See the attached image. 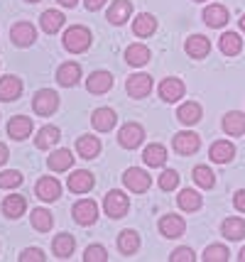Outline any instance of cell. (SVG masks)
Instances as JSON below:
<instances>
[{"mask_svg":"<svg viewBox=\"0 0 245 262\" xmlns=\"http://www.w3.org/2000/svg\"><path fill=\"white\" fill-rule=\"evenodd\" d=\"M64 47L69 49L71 54H81L91 47V32L83 25H74L64 32Z\"/></svg>","mask_w":245,"mask_h":262,"instance_id":"1","label":"cell"},{"mask_svg":"<svg viewBox=\"0 0 245 262\" xmlns=\"http://www.w3.org/2000/svg\"><path fill=\"white\" fill-rule=\"evenodd\" d=\"M123 184L128 186L130 191H135V194H142V191H147L152 184V177L147 174L145 169L140 167H130L125 174H123Z\"/></svg>","mask_w":245,"mask_h":262,"instance_id":"2","label":"cell"},{"mask_svg":"<svg viewBox=\"0 0 245 262\" xmlns=\"http://www.w3.org/2000/svg\"><path fill=\"white\" fill-rule=\"evenodd\" d=\"M103 208H105V213L110 218H123L125 213H128V208H130V201H128V196L123 194V191H108L103 199Z\"/></svg>","mask_w":245,"mask_h":262,"instance_id":"3","label":"cell"},{"mask_svg":"<svg viewBox=\"0 0 245 262\" xmlns=\"http://www.w3.org/2000/svg\"><path fill=\"white\" fill-rule=\"evenodd\" d=\"M142 140H145V130L138 123H128V125L120 127V133H118V142H120V147H125V149L140 147Z\"/></svg>","mask_w":245,"mask_h":262,"instance_id":"4","label":"cell"},{"mask_svg":"<svg viewBox=\"0 0 245 262\" xmlns=\"http://www.w3.org/2000/svg\"><path fill=\"white\" fill-rule=\"evenodd\" d=\"M32 108H35L37 115H52L59 108V96L54 91H49V89H42V91L35 93Z\"/></svg>","mask_w":245,"mask_h":262,"instance_id":"5","label":"cell"},{"mask_svg":"<svg viewBox=\"0 0 245 262\" xmlns=\"http://www.w3.org/2000/svg\"><path fill=\"white\" fill-rule=\"evenodd\" d=\"M125 91H128V96H132V98H145V96H150L152 76L150 74H132V76H128V81H125Z\"/></svg>","mask_w":245,"mask_h":262,"instance_id":"6","label":"cell"},{"mask_svg":"<svg viewBox=\"0 0 245 262\" xmlns=\"http://www.w3.org/2000/svg\"><path fill=\"white\" fill-rule=\"evenodd\" d=\"M71 213H74V221L79 226H94L96 218H98V206L91 199H83V201H79V204L74 206Z\"/></svg>","mask_w":245,"mask_h":262,"instance_id":"7","label":"cell"},{"mask_svg":"<svg viewBox=\"0 0 245 262\" xmlns=\"http://www.w3.org/2000/svg\"><path fill=\"white\" fill-rule=\"evenodd\" d=\"M184 228H187V223H184L182 216L167 213V216L160 218V233H162L164 238H179L184 233Z\"/></svg>","mask_w":245,"mask_h":262,"instance_id":"8","label":"cell"},{"mask_svg":"<svg viewBox=\"0 0 245 262\" xmlns=\"http://www.w3.org/2000/svg\"><path fill=\"white\" fill-rule=\"evenodd\" d=\"M184 81L182 79H164L162 83H160V98L162 101H167V103H174V101H179L182 96H184Z\"/></svg>","mask_w":245,"mask_h":262,"instance_id":"9","label":"cell"},{"mask_svg":"<svg viewBox=\"0 0 245 262\" xmlns=\"http://www.w3.org/2000/svg\"><path fill=\"white\" fill-rule=\"evenodd\" d=\"M37 191V199H42V201H57L59 196H61V186L54 177H42L35 186Z\"/></svg>","mask_w":245,"mask_h":262,"instance_id":"10","label":"cell"},{"mask_svg":"<svg viewBox=\"0 0 245 262\" xmlns=\"http://www.w3.org/2000/svg\"><path fill=\"white\" fill-rule=\"evenodd\" d=\"M10 39L15 42L17 47H30L35 45L37 39V30L32 27L30 23H17L15 27L10 30Z\"/></svg>","mask_w":245,"mask_h":262,"instance_id":"11","label":"cell"},{"mask_svg":"<svg viewBox=\"0 0 245 262\" xmlns=\"http://www.w3.org/2000/svg\"><path fill=\"white\" fill-rule=\"evenodd\" d=\"M20 93H23V81L17 79V76H3L0 79V101L10 103V101H17L20 98Z\"/></svg>","mask_w":245,"mask_h":262,"instance_id":"12","label":"cell"},{"mask_svg":"<svg viewBox=\"0 0 245 262\" xmlns=\"http://www.w3.org/2000/svg\"><path fill=\"white\" fill-rule=\"evenodd\" d=\"M86 89H88V93H96V96L108 93L113 89V76L108 71H94L88 76V81H86Z\"/></svg>","mask_w":245,"mask_h":262,"instance_id":"13","label":"cell"},{"mask_svg":"<svg viewBox=\"0 0 245 262\" xmlns=\"http://www.w3.org/2000/svg\"><path fill=\"white\" fill-rule=\"evenodd\" d=\"M30 133H32V118H27V115H15L8 123V135L12 140H27Z\"/></svg>","mask_w":245,"mask_h":262,"instance_id":"14","label":"cell"},{"mask_svg":"<svg viewBox=\"0 0 245 262\" xmlns=\"http://www.w3.org/2000/svg\"><path fill=\"white\" fill-rule=\"evenodd\" d=\"M69 191H74V194H86V191H91L94 189V174L91 171H83V169H79V171H74L69 177Z\"/></svg>","mask_w":245,"mask_h":262,"instance_id":"15","label":"cell"},{"mask_svg":"<svg viewBox=\"0 0 245 262\" xmlns=\"http://www.w3.org/2000/svg\"><path fill=\"white\" fill-rule=\"evenodd\" d=\"M79 79H81V67L76 64V61H66V64H61L57 71V81L59 86H76L79 83Z\"/></svg>","mask_w":245,"mask_h":262,"instance_id":"16","label":"cell"},{"mask_svg":"<svg viewBox=\"0 0 245 262\" xmlns=\"http://www.w3.org/2000/svg\"><path fill=\"white\" fill-rule=\"evenodd\" d=\"M201 147V140L196 133H176L174 135V149L179 155H194Z\"/></svg>","mask_w":245,"mask_h":262,"instance_id":"17","label":"cell"},{"mask_svg":"<svg viewBox=\"0 0 245 262\" xmlns=\"http://www.w3.org/2000/svg\"><path fill=\"white\" fill-rule=\"evenodd\" d=\"M116 111H110V108H98V111H94V115H91V123H94V127L98 130V133H108V130H113L116 127Z\"/></svg>","mask_w":245,"mask_h":262,"instance_id":"18","label":"cell"},{"mask_svg":"<svg viewBox=\"0 0 245 262\" xmlns=\"http://www.w3.org/2000/svg\"><path fill=\"white\" fill-rule=\"evenodd\" d=\"M130 12H132V3H130V0H116V3L108 8V23L110 25L128 23Z\"/></svg>","mask_w":245,"mask_h":262,"instance_id":"19","label":"cell"},{"mask_svg":"<svg viewBox=\"0 0 245 262\" xmlns=\"http://www.w3.org/2000/svg\"><path fill=\"white\" fill-rule=\"evenodd\" d=\"M209 157L216 162V164H226V162H231L235 157V147L231 142H226V140H218V142L211 145Z\"/></svg>","mask_w":245,"mask_h":262,"instance_id":"20","label":"cell"},{"mask_svg":"<svg viewBox=\"0 0 245 262\" xmlns=\"http://www.w3.org/2000/svg\"><path fill=\"white\" fill-rule=\"evenodd\" d=\"M76 152L81 155L83 160H94V157H98V152H101V142H98V137L81 135L79 140H76Z\"/></svg>","mask_w":245,"mask_h":262,"instance_id":"21","label":"cell"},{"mask_svg":"<svg viewBox=\"0 0 245 262\" xmlns=\"http://www.w3.org/2000/svg\"><path fill=\"white\" fill-rule=\"evenodd\" d=\"M211 52V42L204 34H191L187 39V54L194 59H204Z\"/></svg>","mask_w":245,"mask_h":262,"instance_id":"22","label":"cell"},{"mask_svg":"<svg viewBox=\"0 0 245 262\" xmlns=\"http://www.w3.org/2000/svg\"><path fill=\"white\" fill-rule=\"evenodd\" d=\"M223 130H226L231 137L243 135V133H245V115L238 113V111L226 113V118H223Z\"/></svg>","mask_w":245,"mask_h":262,"instance_id":"23","label":"cell"},{"mask_svg":"<svg viewBox=\"0 0 245 262\" xmlns=\"http://www.w3.org/2000/svg\"><path fill=\"white\" fill-rule=\"evenodd\" d=\"M49 169L52 171H69L74 167V155L69 149H57L54 155H49Z\"/></svg>","mask_w":245,"mask_h":262,"instance_id":"24","label":"cell"},{"mask_svg":"<svg viewBox=\"0 0 245 262\" xmlns=\"http://www.w3.org/2000/svg\"><path fill=\"white\" fill-rule=\"evenodd\" d=\"M218 47H221V52L226 57H235V54H240V49H243V39H240V34L226 32V34H221Z\"/></svg>","mask_w":245,"mask_h":262,"instance_id":"25","label":"cell"},{"mask_svg":"<svg viewBox=\"0 0 245 262\" xmlns=\"http://www.w3.org/2000/svg\"><path fill=\"white\" fill-rule=\"evenodd\" d=\"M176 118H179V123H184V125H194V123L201 120V105L194 101H187L184 105H179Z\"/></svg>","mask_w":245,"mask_h":262,"instance_id":"26","label":"cell"},{"mask_svg":"<svg viewBox=\"0 0 245 262\" xmlns=\"http://www.w3.org/2000/svg\"><path fill=\"white\" fill-rule=\"evenodd\" d=\"M138 248H140V235L135 230H123L118 235V250L123 252V255H135Z\"/></svg>","mask_w":245,"mask_h":262,"instance_id":"27","label":"cell"},{"mask_svg":"<svg viewBox=\"0 0 245 262\" xmlns=\"http://www.w3.org/2000/svg\"><path fill=\"white\" fill-rule=\"evenodd\" d=\"M221 233L226 235L228 240H240L245 238V221L243 218H226L221 223Z\"/></svg>","mask_w":245,"mask_h":262,"instance_id":"28","label":"cell"},{"mask_svg":"<svg viewBox=\"0 0 245 262\" xmlns=\"http://www.w3.org/2000/svg\"><path fill=\"white\" fill-rule=\"evenodd\" d=\"M125 61L130 67H145L150 61V49L145 45H130L125 49Z\"/></svg>","mask_w":245,"mask_h":262,"instance_id":"29","label":"cell"},{"mask_svg":"<svg viewBox=\"0 0 245 262\" xmlns=\"http://www.w3.org/2000/svg\"><path fill=\"white\" fill-rule=\"evenodd\" d=\"M39 25H42V30L47 34H54L64 27V15L59 10H44L42 17H39Z\"/></svg>","mask_w":245,"mask_h":262,"instance_id":"30","label":"cell"},{"mask_svg":"<svg viewBox=\"0 0 245 262\" xmlns=\"http://www.w3.org/2000/svg\"><path fill=\"white\" fill-rule=\"evenodd\" d=\"M74 248H76V243H74V238H71L69 233H61V235H57V238H54V243H52V250H54V255H57L59 260H66V257H71Z\"/></svg>","mask_w":245,"mask_h":262,"instance_id":"31","label":"cell"},{"mask_svg":"<svg viewBox=\"0 0 245 262\" xmlns=\"http://www.w3.org/2000/svg\"><path fill=\"white\" fill-rule=\"evenodd\" d=\"M154 30H157V20L152 15H147V12H142V15H138L132 20V32L138 37H150V34H154Z\"/></svg>","mask_w":245,"mask_h":262,"instance_id":"32","label":"cell"},{"mask_svg":"<svg viewBox=\"0 0 245 262\" xmlns=\"http://www.w3.org/2000/svg\"><path fill=\"white\" fill-rule=\"evenodd\" d=\"M142 162H145L147 167H162L164 162H167V149H164V145H147L145 152H142Z\"/></svg>","mask_w":245,"mask_h":262,"instance_id":"33","label":"cell"},{"mask_svg":"<svg viewBox=\"0 0 245 262\" xmlns=\"http://www.w3.org/2000/svg\"><path fill=\"white\" fill-rule=\"evenodd\" d=\"M204 23L209 25V27H223V25L228 23V10L223 5H209L204 10Z\"/></svg>","mask_w":245,"mask_h":262,"instance_id":"34","label":"cell"},{"mask_svg":"<svg viewBox=\"0 0 245 262\" xmlns=\"http://www.w3.org/2000/svg\"><path fill=\"white\" fill-rule=\"evenodd\" d=\"M59 137H61V133H59L57 125H44L39 133H37L35 145L39 149H49L52 145H57V142H59Z\"/></svg>","mask_w":245,"mask_h":262,"instance_id":"35","label":"cell"},{"mask_svg":"<svg viewBox=\"0 0 245 262\" xmlns=\"http://www.w3.org/2000/svg\"><path fill=\"white\" fill-rule=\"evenodd\" d=\"M25 208H27V201H25V196H20V194L8 196V199L3 201V213L8 218H20L25 213Z\"/></svg>","mask_w":245,"mask_h":262,"instance_id":"36","label":"cell"},{"mask_svg":"<svg viewBox=\"0 0 245 262\" xmlns=\"http://www.w3.org/2000/svg\"><path fill=\"white\" fill-rule=\"evenodd\" d=\"M176 204H179L182 211H198L201 204H204V199L194 189H184V191H179V196H176Z\"/></svg>","mask_w":245,"mask_h":262,"instance_id":"37","label":"cell"},{"mask_svg":"<svg viewBox=\"0 0 245 262\" xmlns=\"http://www.w3.org/2000/svg\"><path fill=\"white\" fill-rule=\"evenodd\" d=\"M30 221H32L35 230H39V233H47V230L54 226V218H52V213H49L47 208H35Z\"/></svg>","mask_w":245,"mask_h":262,"instance_id":"38","label":"cell"},{"mask_svg":"<svg viewBox=\"0 0 245 262\" xmlns=\"http://www.w3.org/2000/svg\"><path fill=\"white\" fill-rule=\"evenodd\" d=\"M194 182H196L201 189H213V184H216V174H213L206 164H198L196 169H194Z\"/></svg>","mask_w":245,"mask_h":262,"instance_id":"39","label":"cell"},{"mask_svg":"<svg viewBox=\"0 0 245 262\" xmlns=\"http://www.w3.org/2000/svg\"><path fill=\"white\" fill-rule=\"evenodd\" d=\"M231 252L226 245H209L204 250V262H228Z\"/></svg>","mask_w":245,"mask_h":262,"instance_id":"40","label":"cell"},{"mask_svg":"<svg viewBox=\"0 0 245 262\" xmlns=\"http://www.w3.org/2000/svg\"><path fill=\"white\" fill-rule=\"evenodd\" d=\"M83 262H108V250L103 245H88L83 252Z\"/></svg>","mask_w":245,"mask_h":262,"instance_id":"41","label":"cell"},{"mask_svg":"<svg viewBox=\"0 0 245 262\" xmlns=\"http://www.w3.org/2000/svg\"><path fill=\"white\" fill-rule=\"evenodd\" d=\"M23 184V174L20 171H0V189H15V186H20Z\"/></svg>","mask_w":245,"mask_h":262,"instance_id":"42","label":"cell"},{"mask_svg":"<svg viewBox=\"0 0 245 262\" xmlns=\"http://www.w3.org/2000/svg\"><path fill=\"white\" fill-rule=\"evenodd\" d=\"M176 184H179V174L174 169H167L160 174V189L162 191H172V189H176Z\"/></svg>","mask_w":245,"mask_h":262,"instance_id":"43","label":"cell"},{"mask_svg":"<svg viewBox=\"0 0 245 262\" xmlns=\"http://www.w3.org/2000/svg\"><path fill=\"white\" fill-rule=\"evenodd\" d=\"M47 257H44V252L39 250V248H27V250H23V255H20V262H44Z\"/></svg>","mask_w":245,"mask_h":262,"instance_id":"44","label":"cell"},{"mask_svg":"<svg viewBox=\"0 0 245 262\" xmlns=\"http://www.w3.org/2000/svg\"><path fill=\"white\" fill-rule=\"evenodd\" d=\"M169 260L172 262H194V252L189 250V248H176V250L169 255Z\"/></svg>","mask_w":245,"mask_h":262,"instance_id":"45","label":"cell"},{"mask_svg":"<svg viewBox=\"0 0 245 262\" xmlns=\"http://www.w3.org/2000/svg\"><path fill=\"white\" fill-rule=\"evenodd\" d=\"M233 206L238 208V211H245V189L235 191V196H233Z\"/></svg>","mask_w":245,"mask_h":262,"instance_id":"46","label":"cell"},{"mask_svg":"<svg viewBox=\"0 0 245 262\" xmlns=\"http://www.w3.org/2000/svg\"><path fill=\"white\" fill-rule=\"evenodd\" d=\"M83 5H86V10H101L105 0H83Z\"/></svg>","mask_w":245,"mask_h":262,"instance_id":"47","label":"cell"},{"mask_svg":"<svg viewBox=\"0 0 245 262\" xmlns=\"http://www.w3.org/2000/svg\"><path fill=\"white\" fill-rule=\"evenodd\" d=\"M5 160H8V147L0 142V164H5Z\"/></svg>","mask_w":245,"mask_h":262,"instance_id":"48","label":"cell"},{"mask_svg":"<svg viewBox=\"0 0 245 262\" xmlns=\"http://www.w3.org/2000/svg\"><path fill=\"white\" fill-rule=\"evenodd\" d=\"M59 3H61V5H66V8H74V5H76V0H59Z\"/></svg>","mask_w":245,"mask_h":262,"instance_id":"49","label":"cell"},{"mask_svg":"<svg viewBox=\"0 0 245 262\" xmlns=\"http://www.w3.org/2000/svg\"><path fill=\"white\" fill-rule=\"evenodd\" d=\"M240 30H243V32H245V15H243V17H240Z\"/></svg>","mask_w":245,"mask_h":262,"instance_id":"50","label":"cell"},{"mask_svg":"<svg viewBox=\"0 0 245 262\" xmlns=\"http://www.w3.org/2000/svg\"><path fill=\"white\" fill-rule=\"evenodd\" d=\"M238 260H240V262H245V248H243V250H240V257H238Z\"/></svg>","mask_w":245,"mask_h":262,"instance_id":"51","label":"cell"},{"mask_svg":"<svg viewBox=\"0 0 245 262\" xmlns=\"http://www.w3.org/2000/svg\"><path fill=\"white\" fill-rule=\"evenodd\" d=\"M27 3H39V0H27Z\"/></svg>","mask_w":245,"mask_h":262,"instance_id":"52","label":"cell"},{"mask_svg":"<svg viewBox=\"0 0 245 262\" xmlns=\"http://www.w3.org/2000/svg\"><path fill=\"white\" fill-rule=\"evenodd\" d=\"M198 3H204V0H198Z\"/></svg>","mask_w":245,"mask_h":262,"instance_id":"53","label":"cell"}]
</instances>
